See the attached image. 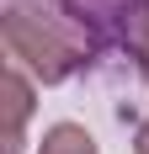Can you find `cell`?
I'll return each instance as SVG.
<instances>
[{
    "label": "cell",
    "mask_w": 149,
    "mask_h": 154,
    "mask_svg": "<svg viewBox=\"0 0 149 154\" xmlns=\"http://www.w3.org/2000/svg\"><path fill=\"white\" fill-rule=\"evenodd\" d=\"M5 48H11L16 69H32L43 85H59V80H69L74 69L85 64L80 59L85 48L59 27V16H32V11H21V5L5 11Z\"/></svg>",
    "instance_id": "cell-1"
},
{
    "label": "cell",
    "mask_w": 149,
    "mask_h": 154,
    "mask_svg": "<svg viewBox=\"0 0 149 154\" xmlns=\"http://www.w3.org/2000/svg\"><path fill=\"white\" fill-rule=\"evenodd\" d=\"M5 96H11V133H5V143L11 149L5 154H21L27 149V117H32V80L21 75V69H5Z\"/></svg>",
    "instance_id": "cell-2"
},
{
    "label": "cell",
    "mask_w": 149,
    "mask_h": 154,
    "mask_svg": "<svg viewBox=\"0 0 149 154\" xmlns=\"http://www.w3.org/2000/svg\"><path fill=\"white\" fill-rule=\"evenodd\" d=\"M37 154H101V149H96V138H90V128H80V122H53V128H43Z\"/></svg>",
    "instance_id": "cell-3"
},
{
    "label": "cell",
    "mask_w": 149,
    "mask_h": 154,
    "mask_svg": "<svg viewBox=\"0 0 149 154\" xmlns=\"http://www.w3.org/2000/svg\"><path fill=\"white\" fill-rule=\"evenodd\" d=\"M128 48H133V59H138V69L149 75V0L138 5L133 16H128Z\"/></svg>",
    "instance_id": "cell-4"
},
{
    "label": "cell",
    "mask_w": 149,
    "mask_h": 154,
    "mask_svg": "<svg viewBox=\"0 0 149 154\" xmlns=\"http://www.w3.org/2000/svg\"><path fill=\"white\" fill-rule=\"evenodd\" d=\"M133 154H149V117L138 122V133H133Z\"/></svg>",
    "instance_id": "cell-5"
}]
</instances>
